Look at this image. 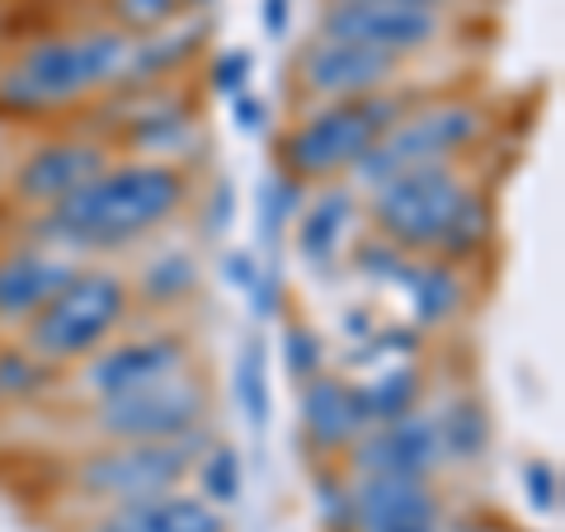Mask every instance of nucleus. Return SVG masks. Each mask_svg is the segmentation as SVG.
<instances>
[{
	"label": "nucleus",
	"instance_id": "0eeeda50",
	"mask_svg": "<svg viewBox=\"0 0 565 532\" xmlns=\"http://www.w3.org/2000/svg\"><path fill=\"white\" fill-rule=\"evenodd\" d=\"M481 184L462 166H419L392 174L373 189H363V217L377 236H386L405 255H434L438 241L448 236V226L457 217V208L467 203V193Z\"/></svg>",
	"mask_w": 565,
	"mask_h": 532
},
{
	"label": "nucleus",
	"instance_id": "9b49d317",
	"mask_svg": "<svg viewBox=\"0 0 565 532\" xmlns=\"http://www.w3.org/2000/svg\"><path fill=\"white\" fill-rule=\"evenodd\" d=\"M316 33L411 62L448 39V10L424 6V0H321L316 6Z\"/></svg>",
	"mask_w": 565,
	"mask_h": 532
},
{
	"label": "nucleus",
	"instance_id": "58836bf2",
	"mask_svg": "<svg viewBox=\"0 0 565 532\" xmlns=\"http://www.w3.org/2000/svg\"><path fill=\"white\" fill-rule=\"evenodd\" d=\"M457 532H509V528H494V523H467V528H457Z\"/></svg>",
	"mask_w": 565,
	"mask_h": 532
},
{
	"label": "nucleus",
	"instance_id": "c85d7f7f",
	"mask_svg": "<svg viewBox=\"0 0 565 532\" xmlns=\"http://www.w3.org/2000/svg\"><path fill=\"white\" fill-rule=\"evenodd\" d=\"M411 259L415 255L396 251V245L386 241V236H377V232H363V236L349 241L353 274H359L363 283H377V288H401V278H405V269H411Z\"/></svg>",
	"mask_w": 565,
	"mask_h": 532
},
{
	"label": "nucleus",
	"instance_id": "aec40b11",
	"mask_svg": "<svg viewBox=\"0 0 565 532\" xmlns=\"http://www.w3.org/2000/svg\"><path fill=\"white\" fill-rule=\"evenodd\" d=\"M85 532H226V513L199 500V494L170 490L156 500L104 509Z\"/></svg>",
	"mask_w": 565,
	"mask_h": 532
},
{
	"label": "nucleus",
	"instance_id": "20e7f679",
	"mask_svg": "<svg viewBox=\"0 0 565 532\" xmlns=\"http://www.w3.org/2000/svg\"><path fill=\"white\" fill-rule=\"evenodd\" d=\"M490 128H494L490 109L471 95H438V99L411 104L373 141V151L353 166L349 184L363 193L382 180H392V174L419 170V166H462L471 151L486 147Z\"/></svg>",
	"mask_w": 565,
	"mask_h": 532
},
{
	"label": "nucleus",
	"instance_id": "423d86ee",
	"mask_svg": "<svg viewBox=\"0 0 565 532\" xmlns=\"http://www.w3.org/2000/svg\"><path fill=\"white\" fill-rule=\"evenodd\" d=\"M212 443V429L174 443H85L66 462V486L90 504L118 509L184 490L193 457Z\"/></svg>",
	"mask_w": 565,
	"mask_h": 532
},
{
	"label": "nucleus",
	"instance_id": "f257e3e1",
	"mask_svg": "<svg viewBox=\"0 0 565 532\" xmlns=\"http://www.w3.org/2000/svg\"><path fill=\"white\" fill-rule=\"evenodd\" d=\"M193 203V174L189 166L170 161H109L90 184H81L57 208L33 212L20 241H39L47 251H62L71 259H99L122 255L170 226Z\"/></svg>",
	"mask_w": 565,
	"mask_h": 532
},
{
	"label": "nucleus",
	"instance_id": "bb28decb",
	"mask_svg": "<svg viewBox=\"0 0 565 532\" xmlns=\"http://www.w3.org/2000/svg\"><path fill=\"white\" fill-rule=\"evenodd\" d=\"M302 203H307V189L297 184V180H288L282 170H269V174L259 180V193H255V226H259V241L269 245V251L278 245V236L297 222Z\"/></svg>",
	"mask_w": 565,
	"mask_h": 532
},
{
	"label": "nucleus",
	"instance_id": "412c9836",
	"mask_svg": "<svg viewBox=\"0 0 565 532\" xmlns=\"http://www.w3.org/2000/svg\"><path fill=\"white\" fill-rule=\"evenodd\" d=\"M132 307L147 311H180L184 301L199 297L203 288V259L189 245H161L156 255H147L128 278Z\"/></svg>",
	"mask_w": 565,
	"mask_h": 532
},
{
	"label": "nucleus",
	"instance_id": "ea45409f",
	"mask_svg": "<svg viewBox=\"0 0 565 532\" xmlns=\"http://www.w3.org/2000/svg\"><path fill=\"white\" fill-rule=\"evenodd\" d=\"M424 6H444V10H448V6H452V0H424Z\"/></svg>",
	"mask_w": 565,
	"mask_h": 532
},
{
	"label": "nucleus",
	"instance_id": "f03ea898",
	"mask_svg": "<svg viewBox=\"0 0 565 532\" xmlns=\"http://www.w3.org/2000/svg\"><path fill=\"white\" fill-rule=\"evenodd\" d=\"M132 33L81 24L43 33L0 62V123H43L128 85Z\"/></svg>",
	"mask_w": 565,
	"mask_h": 532
},
{
	"label": "nucleus",
	"instance_id": "2f4dec72",
	"mask_svg": "<svg viewBox=\"0 0 565 532\" xmlns=\"http://www.w3.org/2000/svg\"><path fill=\"white\" fill-rule=\"evenodd\" d=\"M250 76H255V52L250 47H222L207 57V91L212 95H226L236 99L250 91Z\"/></svg>",
	"mask_w": 565,
	"mask_h": 532
},
{
	"label": "nucleus",
	"instance_id": "7c9ffc66",
	"mask_svg": "<svg viewBox=\"0 0 565 532\" xmlns=\"http://www.w3.org/2000/svg\"><path fill=\"white\" fill-rule=\"evenodd\" d=\"M316 519L326 532H353V476L340 462H326L316 471Z\"/></svg>",
	"mask_w": 565,
	"mask_h": 532
},
{
	"label": "nucleus",
	"instance_id": "6ab92c4d",
	"mask_svg": "<svg viewBox=\"0 0 565 532\" xmlns=\"http://www.w3.org/2000/svg\"><path fill=\"white\" fill-rule=\"evenodd\" d=\"M405 307H411V321L415 330H444L452 321H462L467 307H471V278L462 264H448V259H434V255H419L411 259L401 288Z\"/></svg>",
	"mask_w": 565,
	"mask_h": 532
},
{
	"label": "nucleus",
	"instance_id": "f704fd0d",
	"mask_svg": "<svg viewBox=\"0 0 565 532\" xmlns=\"http://www.w3.org/2000/svg\"><path fill=\"white\" fill-rule=\"evenodd\" d=\"M245 301H250L255 321H282V278L274 264H264V274L250 292H245Z\"/></svg>",
	"mask_w": 565,
	"mask_h": 532
},
{
	"label": "nucleus",
	"instance_id": "ddd939ff",
	"mask_svg": "<svg viewBox=\"0 0 565 532\" xmlns=\"http://www.w3.org/2000/svg\"><path fill=\"white\" fill-rule=\"evenodd\" d=\"M444 443H438L434 415L415 411L392 424L363 429L359 443L344 453L349 476H401V481H434L444 471Z\"/></svg>",
	"mask_w": 565,
	"mask_h": 532
},
{
	"label": "nucleus",
	"instance_id": "f8f14e48",
	"mask_svg": "<svg viewBox=\"0 0 565 532\" xmlns=\"http://www.w3.org/2000/svg\"><path fill=\"white\" fill-rule=\"evenodd\" d=\"M288 76L302 104H344V99H363V95L401 85L405 62L386 57L377 47L349 43V39L311 33L307 43H297Z\"/></svg>",
	"mask_w": 565,
	"mask_h": 532
},
{
	"label": "nucleus",
	"instance_id": "39448f33",
	"mask_svg": "<svg viewBox=\"0 0 565 532\" xmlns=\"http://www.w3.org/2000/svg\"><path fill=\"white\" fill-rule=\"evenodd\" d=\"M132 311L137 307H132L128 274L104 269V264H81L76 278L20 330V340L43 363L71 372L85 359H95L109 340H118V330L132 321Z\"/></svg>",
	"mask_w": 565,
	"mask_h": 532
},
{
	"label": "nucleus",
	"instance_id": "473e14b6",
	"mask_svg": "<svg viewBox=\"0 0 565 532\" xmlns=\"http://www.w3.org/2000/svg\"><path fill=\"white\" fill-rule=\"evenodd\" d=\"M523 490H527V504H533L537 513H556V504H561V476H556V467L546 462V457H533V462L523 467Z\"/></svg>",
	"mask_w": 565,
	"mask_h": 532
},
{
	"label": "nucleus",
	"instance_id": "6e6552de",
	"mask_svg": "<svg viewBox=\"0 0 565 532\" xmlns=\"http://www.w3.org/2000/svg\"><path fill=\"white\" fill-rule=\"evenodd\" d=\"M212 419V386L193 368L184 377L147 386L132 396L90 401L81 411L85 443H174L203 434Z\"/></svg>",
	"mask_w": 565,
	"mask_h": 532
},
{
	"label": "nucleus",
	"instance_id": "cd10ccee",
	"mask_svg": "<svg viewBox=\"0 0 565 532\" xmlns=\"http://www.w3.org/2000/svg\"><path fill=\"white\" fill-rule=\"evenodd\" d=\"M193 10H203V0H104V24L141 39V33L166 29Z\"/></svg>",
	"mask_w": 565,
	"mask_h": 532
},
{
	"label": "nucleus",
	"instance_id": "a211bd4d",
	"mask_svg": "<svg viewBox=\"0 0 565 532\" xmlns=\"http://www.w3.org/2000/svg\"><path fill=\"white\" fill-rule=\"evenodd\" d=\"M207 33H212V20L203 10H193V14H184V20L132 39L128 85H122V91H141V85H174L207 52Z\"/></svg>",
	"mask_w": 565,
	"mask_h": 532
},
{
	"label": "nucleus",
	"instance_id": "7ed1b4c3",
	"mask_svg": "<svg viewBox=\"0 0 565 532\" xmlns=\"http://www.w3.org/2000/svg\"><path fill=\"white\" fill-rule=\"evenodd\" d=\"M411 104L419 99L411 91H401V85L363 95V99H344V104H302L297 118L274 141V170H282L302 189L349 180L353 166L373 151V141Z\"/></svg>",
	"mask_w": 565,
	"mask_h": 532
},
{
	"label": "nucleus",
	"instance_id": "9d476101",
	"mask_svg": "<svg viewBox=\"0 0 565 532\" xmlns=\"http://www.w3.org/2000/svg\"><path fill=\"white\" fill-rule=\"evenodd\" d=\"M199 368V349H193V334L180 326H156V330H137L109 340L95 359H85L76 372V392L81 401H114V396H132L147 392V386L174 382L184 372Z\"/></svg>",
	"mask_w": 565,
	"mask_h": 532
},
{
	"label": "nucleus",
	"instance_id": "b1692460",
	"mask_svg": "<svg viewBox=\"0 0 565 532\" xmlns=\"http://www.w3.org/2000/svg\"><path fill=\"white\" fill-rule=\"evenodd\" d=\"M52 392H62V372L43 363L24 340H0V411L33 405Z\"/></svg>",
	"mask_w": 565,
	"mask_h": 532
},
{
	"label": "nucleus",
	"instance_id": "a878e982",
	"mask_svg": "<svg viewBox=\"0 0 565 532\" xmlns=\"http://www.w3.org/2000/svg\"><path fill=\"white\" fill-rule=\"evenodd\" d=\"M189 481H199V500H207L212 509H232L245 490V462H241V448L226 438H212L207 448L193 457V471Z\"/></svg>",
	"mask_w": 565,
	"mask_h": 532
},
{
	"label": "nucleus",
	"instance_id": "72a5a7b5",
	"mask_svg": "<svg viewBox=\"0 0 565 532\" xmlns=\"http://www.w3.org/2000/svg\"><path fill=\"white\" fill-rule=\"evenodd\" d=\"M232 217H236V189L232 180H212L207 189V199H203V236H222V232H232Z\"/></svg>",
	"mask_w": 565,
	"mask_h": 532
},
{
	"label": "nucleus",
	"instance_id": "2eb2a0df",
	"mask_svg": "<svg viewBox=\"0 0 565 532\" xmlns=\"http://www.w3.org/2000/svg\"><path fill=\"white\" fill-rule=\"evenodd\" d=\"M353 532H444L434 481L353 476Z\"/></svg>",
	"mask_w": 565,
	"mask_h": 532
},
{
	"label": "nucleus",
	"instance_id": "393cba45",
	"mask_svg": "<svg viewBox=\"0 0 565 532\" xmlns=\"http://www.w3.org/2000/svg\"><path fill=\"white\" fill-rule=\"evenodd\" d=\"M232 392H236V405L245 424H250L255 434L269 429L274 419V382H269V344L250 334V340L241 344L236 353V372H232Z\"/></svg>",
	"mask_w": 565,
	"mask_h": 532
},
{
	"label": "nucleus",
	"instance_id": "4be33fe9",
	"mask_svg": "<svg viewBox=\"0 0 565 532\" xmlns=\"http://www.w3.org/2000/svg\"><path fill=\"white\" fill-rule=\"evenodd\" d=\"M434 415V429H438V443H444V462L452 467H476L481 457L490 453L494 443V419L486 411V401L476 392H457L448 396Z\"/></svg>",
	"mask_w": 565,
	"mask_h": 532
},
{
	"label": "nucleus",
	"instance_id": "f3484780",
	"mask_svg": "<svg viewBox=\"0 0 565 532\" xmlns=\"http://www.w3.org/2000/svg\"><path fill=\"white\" fill-rule=\"evenodd\" d=\"M359 217H363V199L349 180L321 184L292 222L297 226V259H302L311 274H330L334 264H340V255L349 251Z\"/></svg>",
	"mask_w": 565,
	"mask_h": 532
},
{
	"label": "nucleus",
	"instance_id": "c756f323",
	"mask_svg": "<svg viewBox=\"0 0 565 532\" xmlns=\"http://www.w3.org/2000/svg\"><path fill=\"white\" fill-rule=\"evenodd\" d=\"M278 344H282V372L302 386L311 382L316 372H326V340H321V330H316L311 321H297V316H288L278 330Z\"/></svg>",
	"mask_w": 565,
	"mask_h": 532
},
{
	"label": "nucleus",
	"instance_id": "dca6fc26",
	"mask_svg": "<svg viewBox=\"0 0 565 532\" xmlns=\"http://www.w3.org/2000/svg\"><path fill=\"white\" fill-rule=\"evenodd\" d=\"M297 419H302V438L311 443V453L326 462H344V453L367 429L353 377L344 372H316L311 382L297 386Z\"/></svg>",
	"mask_w": 565,
	"mask_h": 532
},
{
	"label": "nucleus",
	"instance_id": "5701e85b",
	"mask_svg": "<svg viewBox=\"0 0 565 532\" xmlns=\"http://www.w3.org/2000/svg\"><path fill=\"white\" fill-rule=\"evenodd\" d=\"M424 368L415 359L405 363H382L377 372H367L363 382H353V392H359V411L367 419V429L373 424H392V419H405L419 411L424 401Z\"/></svg>",
	"mask_w": 565,
	"mask_h": 532
},
{
	"label": "nucleus",
	"instance_id": "4468645a",
	"mask_svg": "<svg viewBox=\"0 0 565 532\" xmlns=\"http://www.w3.org/2000/svg\"><path fill=\"white\" fill-rule=\"evenodd\" d=\"M81 259L47 251L39 241H6L0 245V330H24L71 278Z\"/></svg>",
	"mask_w": 565,
	"mask_h": 532
},
{
	"label": "nucleus",
	"instance_id": "1a4fd4ad",
	"mask_svg": "<svg viewBox=\"0 0 565 532\" xmlns=\"http://www.w3.org/2000/svg\"><path fill=\"white\" fill-rule=\"evenodd\" d=\"M114 156L118 151L109 141L85 132V128L47 132L39 141H29L10 161L6 180H0V193H6V203L20 212V217H33V212H47L62 199H71L81 184H90Z\"/></svg>",
	"mask_w": 565,
	"mask_h": 532
},
{
	"label": "nucleus",
	"instance_id": "c9c22d12",
	"mask_svg": "<svg viewBox=\"0 0 565 532\" xmlns=\"http://www.w3.org/2000/svg\"><path fill=\"white\" fill-rule=\"evenodd\" d=\"M232 123H236V132H245V137L269 132V104H264L255 91H245V95L232 99Z\"/></svg>",
	"mask_w": 565,
	"mask_h": 532
},
{
	"label": "nucleus",
	"instance_id": "4c0bfd02",
	"mask_svg": "<svg viewBox=\"0 0 565 532\" xmlns=\"http://www.w3.org/2000/svg\"><path fill=\"white\" fill-rule=\"evenodd\" d=\"M288 24H292V0H259V29H264V39L282 43V39H288Z\"/></svg>",
	"mask_w": 565,
	"mask_h": 532
},
{
	"label": "nucleus",
	"instance_id": "e433bc0d",
	"mask_svg": "<svg viewBox=\"0 0 565 532\" xmlns=\"http://www.w3.org/2000/svg\"><path fill=\"white\" fill-rule=\"evenodd\" d=\"M222 274H226V283H232L236 292H250L259 283V274H264V259L255 251H226L222 255Z\"/></svg>",
	"mask_w": 565,
	"mask_h": 532
}]
</instances>
